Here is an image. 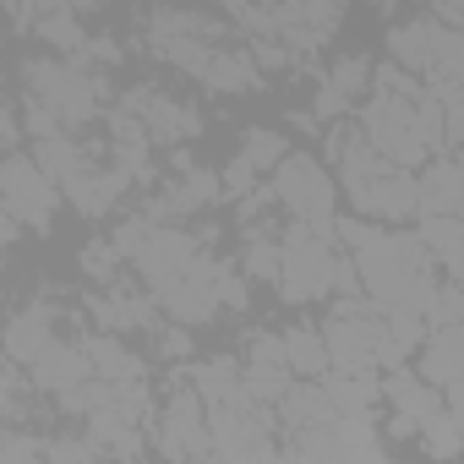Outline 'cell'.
<instances>
[{"instance_id": "obj_9", "label": "cell", "mask_w": 464, "mask_h": 464, "mask_svg": "<svg viewBox=\"0 0 464 464\" xmlns=\"http://www.w3.org/2000/svg\"><path fill=\"white\" fill-rule=\"evenodd\" d=\"M213 437L208 426V399L197 388H180L169 404H164V453H202Z\"/></svg>"}, {"instance_id": "obj_30", "label": "cell", "mask_w": 464, "mask_h": 464, "mask_svg": "<svg viewBox=\"0 0 464 464\" xmlns=\"http://www.w3.org/2000/svg\"><path fill=\"white\" fill-rule=\"evenodd\" d=\"M448 274H453V285L464 290V257H459V263H448Z\"/></svg>"}, {"instance_id": "obj_28", "label": "cell", "mask_w": 464, "mask_h": 464, "mask_svg": "<svg viewBox=\"0 0 464 464\" xmlns=\"http://www.w3.org/2000/svg\"><path fill=\"white\" fill-rule=\"evenodd\" d=\"M448 142H464V104L448 110Z\"/></svg>"}, {"instance_id": "obj_26", "label": "cell", "mask_w": 464, "mask_h": 464, "mask_svg": "<svg viewBox=\"0 0 464 464\" xmlns=\"http://www.w3.org/2000/svg\"><path fill=\"white\" fill-rule=\"evenodd\" d=\"M99 317H104L110 328H148V323H153V301H104Z\"/></svg>"}, {"instance_id": "obj_8", "label": "cell", "mask_w": 464, "mask_h": 464, "mask_svg": "<svg viewBox=\"0 0 464 464\" xmlns=\"http://www.w3.org/2000/svg\"><path fill=\"white\" fill-rule=\"evenodd\" d=\"M350 202H355V213H366V218H410V213H420V180H415L404 164H393V169H382L377 180L355 186Z\"/></svg>"}, {"instance_id": "obj_6", "label": "cell", "mask_w": 464, "mask_h": 464, "mask_svg": "<svg viewBox=\"0 0 464 464\" xmlns=\"http://www.w3.org/2000/svg\"><path fill=\"white\" fill-rule=\"evenodd\" d=\"M323 339H328V355L339 372H366L382 355V323H372L361 306H339V317L323 328Z\"/></svg>"}, {"instance_id": "obj_3", "label": "cell", "mask_w": 464, "mask_h": 464, "mask_svg": "<svg viewBox=\"0 0 464 464\" xmlns=\"http://www.w3.org/2000/svg\"><path fill=\"white\" fill-rule=\"evenodd\" d=\"M279 285H285V295H290V301H317V295H328V290L339 285V257H334V246H328L323 229L301 224L295 236L285 241Z\"/></svg>"}, {"instance_id": "obj_11", "label": "cell", "mask_w": 464, "mask_h": 464, "mask_svg": "<svg viewBox=\"0 0 464 464\" xmlns=\"http://www.w3.org/2000/svg\"><path fill=\"white\" fill-rule=\"evenodd\" d=\"M28 366H34V382H39V388H50V393H66V388H77V382L99 377V372H93V355H88V350H77V344H61V339H50Z\"/></svg>"}, {"instance_id": "obj_5", "label": "cell", "mask_w": 464, "mask_h": 464, "mask_svg": "<svg viewBox=\"0 0 464 464\" xmlns=\"http://www.w3.org/2000/svg\"><path fill=\"white\" fill-rule=\"evenodd\" d=\"M50 208H55V180L39 159L28 153H12L6 159V213L34 224V229H50Z\"/></svg>"}, {"instance_id": "obj_29", "label": "cell", "mask_w": 464, "mask_h": 464, "mask_svg": "<svg viewBox=\"0 0 464 464\" xmlns=\"http://www.w3.org/2000/svg\"><path fill=\"white\" fill-rule=\"evenodd\" d=\"M159 344H164V355H186V350H191V339H186V334H164Z\"/></svg>"}, {"instance_id": "obj_20", "label": "cell", "mask_w": 464, "mask_h": 464, "mask_svg": "<svg viewBox=\"0 0 464 464\" xmlns=\"http://www.w3.org/2000/svg\"><path fill=\"white\" fill-rule=\"evenodd\" d=\"M88 355H93L99 377H110V382H142V361L131 350H121V339H88Z\"/></svg>"}, {"instance_id": "obj_15", "label": "cell", "mask_w": 464, "mask_h": 464, "mask_svg": "<svg viewBox=\"0 0 464 464\" xmlns=\"http://www.w3.org/2000/svg\"><path fill=\"white\" fill-rule=\"evenodd\" d=\"M420 213H464V159H431L420 175Z\"/></svg>"}, {"instance_id": "obj_18", "label": "cell", "mask_w": 464, "mask_h": 464, "mask_svg": "<svg viewBox=\"0 0 464 464\" xmlns=\"http://www.w3.org/2000/svg\"><path fill=\"white\" fill-rule=\"evenodd\" d=\"M285 350H290V366L306 372V377H323V372L334 366L323 328H285Z\"/></svg>"}, {"instance_id": "obj_14", "label": "cell", "mask_w": 464, "mask_h": 464, "mask_svg": "<svg viewBox=\"0 0 464 464\" xmlns=\"http://www.w3.org/2000/svg\"><path fill=\"white\" fill-rule=\"evenodd\" d=\"M420 372H426L437 388H448V382L464 377V323H437V334H431L426 350H420Z\"/></svg>"}, {"instance_id": "obj_7", "label": "cell", "mask_w": 464, "mask_h": 464, "mask_svg": "<svg viewBox=\"0 0 464 464\" xmlns=\"http://www.w3.org/2000/svg\"><path fill=\"white\" fill-rule=\"evenodd\" d=\"M28 82H34L39 99H50V104L66 115V126L88 121L93 104H99V88H93L82 72H72L66 61H34V66H28Z\"/></svg>"}, {"instance_id": "obj_16", "label": "cell", "mask_w": 464, "mask_h": 464, "mask_svg": "<svg viewBox=\"0 0 464 464\" xmlns=\"http://www.w3.org/2000/svg\"><path fill=\"white\" fill-rule=\"evenodd\" d=\"M279 410H285V420L295 426V431H323V426H339V404H334V393L328 388H290L285 399H279Z\"/></svg>"}, {"instance_id": "obj_31", "label": "cell", "mask_w": 464, "mask_h": 464, "mask_svg": "<svg viewBox=\"0 0 464 464\" xmlns=\"http://www.w3.org/2000/svg\"><path fill=\"white\" fill-rule=\"evenodd\" d=\"M459 159H464V153H459Z\"/></svg>"}, {"instance_id": "obj_4", "label": "cell", "mask_w": 464, "mask_h": 464, "mask_svg": "<svg viewBox=\"0 0 464 464\" xmlns=\"http://www.w3.org/2000/svg\"><path fill=\"white\" fill-rule=\"evenodd\" d=\"M274 197L285 202V208H295L312 229H339L334 224V180H328V169L317 164V159H306V153H285V164L274 169Z\"/></svg>"}, {"instance_id": "obj_22", "label": "cell", "mask_w": 464, "mask_h": 464, "mask_svg": "<svg viewBox=\"0 0 464 464\" xmlns=\"http://www.w3.org/2000/svg\"><path fill=\"white\" fill-rule=\"evenodd\" d=\"M202 77L213 82V88H224V93H246V88H257V72H252V61L246 55H208V66H202Z\"/></svg>"}, {"instance_id": "obj_1", "label": "cell", "mask_w": 464, "mask_h": 464, "mask_svg": "<svg viewBox=\"0 0 464 464\" xmlns=\"http://www.w3.org/2000/svg\"><path fill=\"white\" fill-rule=\"evenodd\" d=\"M388 55L404 72L442 82V77L464 72V34L448 23H404V28H388Z\"/></svg>"}, {"instance_id": "obj_21", "label": "cell", "mask_w": 464, "mask_h": 464, "mask_svg": "<svg viewBox=\"0 0 464 464\" xmlns=\"http://www.w3.org/2000/svg\"><path fill=\"white\" fill-rule=\"evenodd\" d=\"M323 388L334 393L339 415H372V404H377V393H382V382H372V377H361V372H350V377H328Z\"/></svg>"}, {"instance_id": "obj_17", "label": "cell", "mask_w": 464, "mask_h": 464, "mask_svg": "<svg viewBox=\"0 0 464 464\" xmlns=\"http://www.w3.org/2000/svg\"><path fill=\"white\" fill-rule=\"evenodd\" d=\"M420 241L431 246V257H437L442 268L459 263V257H464V213H426Z\"/></svg>"}, {"instance_id": "obj_24", "label": "cell", "mask_w": 464, "mask_h": 464, "mask_svg": "<svg viewBox=\"0 0 464 464\" xmlns=\"http://www.w3.org/2000/svg\"><path fill=\"white\" fill-rule=\"evenodd\" d=\"M285 153H290V148H285V137H279V131H252V137H246V148H241V159H246L257 175H263V169H279V164H285Z\"/></svg>"}, {"instance_id": "obj_19", "label": "cell", "mask_w": 464, "mask_h": 464, "mask_svg": "<svg viewBox=\"0 0 464 464\" xmlns=\"http://www.w3.org/2000/svg\"><path fill=\"white\" fill-rule=\"evenodd\" d=\"M50 344V312L44 306H34V312H23V317H12V334H6V350H12V361H34L39 350Z\"/></svg>"}, {"instance_id": "obj_2", "label": "cell", "mask_w": 464, "mask_h": 464, "mask_svg": "<svg viewBox=\"0 0 464 464\" xmlns=\"http://www.w3.org/2000/svg\"><path fill=\"white\" fill-rule=\"evenodd\" d=\"M420 99H399V93H377L366 110H361V126H366V137L393 159V164H404V169H415V164H426V153H431V142L420 137V110H415Z\"/></svg>"}, {"instance_id": "obj_10", "label": "cell", "mask_w": 464, "mask_h": 464, "mask_svg": "<svg viewBox=\"0 0 464 464\" xmlns=\"http://www.w3.org/2000/svg\"><path fill=\"white\" fill-rule=\"evenodd\" d=\"M153 285H175V279H186L191 268H197V241L191 236H180V229H153V236H148V246L131 257Z\"/></svg>"}, {"instance_id": "obj_13", "label": "cell", "mask_w": 464, "mask_h": 464, "mask_svg": "<svg viewBox=\"0 0 464 464\" xmlns=\"http://www.w3.org/2000/svg\"><path fill=\"white\" fill-rule=\"evenodd\" d=\"M126 110H142V126H148L153 137H164V142H175V137H197V126H202L191 104H175V99H164V93H131Z\"/></svg>"}, {"instance_id": "obj_25", "label": "cell", "mask_w": 464, "mask_h": 464, "mask_svg": "<svg viewBox=\"0 0 464 464\" xmlns=\"http://www.w3.org/2000/svg\"><path fill=\"white\" fill-rule=\"evenodd\" d=\"M279 268H285V246L252 236V241H246V274H252V279H279Z\"/></svg>"}, {"instance_id": "obj_12", "label": "cell", "mask_w": 464, "mask_h": 464, "mask_svg": "<svg viewBox=\"0 0 464 464\" xmlns=\"http://www.w3.org/2000/svg\"><path fill=\"white\" fill-rule=\"evenodd\" d=\"M382 393L393 399L399 420H420V426H437V420H442V410H448V393H442L431 377H410V372H393V377L382 382Z\"/></svg>"}, {"instance_id": "obj_23", "label": "cell", "mask_w": 464, "mask_h": 464, "mask_svg": "<svg viewBox=\"0 0 464 464\" xmlns=\"http://www.w3.org/2000/svg\"><path fill=\"white\" fill-rule=\"evenodd\" d=\"M39 34H44L55 50H66V55H88V34L77 28L72 12H44V17H39Z\"/></svg>"}, {"instance_id": "obj_27", "label": "cell", "mask_w": 464, "mask_h": 464, "mask_svg": "<svg viewBox=\"0 0 464 464\" xmlns=\"http://www.w3.org/2000/svg\"><path fill=\"white\" fill-rule=\"evenodd\" d=\"M366 77H372V66H366L361 55H350V61H339V66H334L328 88H339V93L350 99V93H361V88H366Z\"/></svg>"}]
</instances>
